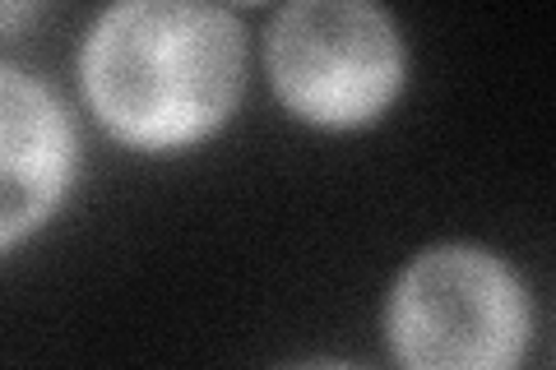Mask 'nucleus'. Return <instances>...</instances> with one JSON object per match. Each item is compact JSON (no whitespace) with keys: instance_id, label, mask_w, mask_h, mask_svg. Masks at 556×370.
<instances>
[{"instance_id":"4","label":"nucleus","mask_w":556,"mask_h":370,"mask_svg":"<svg viewBox=\"0 0 556 370\" xmlns=\"http://www.w3.org/2000/svg\"><path fill=\"white\" fill-rule=\"evenodd\" d=\"M65 107L38 79L20 69H0V251L28 237L70 181Z\"/></svg>"},{"instance_id":"2","label":"nucleus","mask_w":556,"mask_h":370,"mask_svg":"<svg viewBox=\"0 0 556 370\" xmlns=\"http://www.w3.org/2000/svg\"><path fill=\"white\" fill-rule=\"evenodd\" d=\"M390 333L408 370H510L529 333L525 288L473 245L427 251L399 278Z\"/></svg>"},{"instance_id":"6","label":"nucleus","mask_w":556,"mask_h":370,"mask_svg":"<svg viewBox=\"0 0 556 370\" xmlns=\"http://www.w3.org/2000/svg\"><path fill=\"white\" fill-rule=\"evenodd\" d=\"M292 370H348V366H329V361H316V366H292Z\"/></svg>"},{"instance_id":"5","label":"nucleus","mask_w":556,"mask_h":370,"mask_svg":"<svg viewBox=\"0 0 556 370\" xmlns=\"http://www.w3.org/2000/svg\"><path fill=\"white\" fill-rule=\"evenodd\" d=\"M28 10H20V5H0V24H14V20H24Z\"/></svg>"},{"instance_id":"3","label":"nucleus","mask_w":556,"mask_h":370,"mask_svg":"<svg viewBox=\"0 0 556 370\" xmlns=\"http://www.w3.org/2000/svg\"><path fill=\"white\" fill-rule=\"evenodd\" d=\"M269 75L306 120L357 126L399 93L404 47L386 10L357 0H302L274 24Z\"/></svg>"},{"instance_id":"1","label":"nucleus","mask_w":556,"mask_h":370,"mask_svg":"<svg viewBox=\"0 0 556 370\" xmlns=\"http://www.w3.org/2000/svg\"><path fill=\"white\" fill-rule=\"evenodd\" d=\"M241 28L186 0H135L84 42V88L98 116L139 149H177L218 130L241 93Z\"/></svg>"}]
</instances>
